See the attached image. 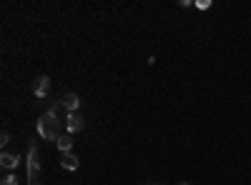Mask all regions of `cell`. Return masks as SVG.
Returning <instances> with one entry per match:
<instances>
[{"label":"cell","mask_w":251,"mask_h":185,"mask_svg":"<svg viewBox=\"0 0 251 185\" xmlns=\"http://www.w3.org/2000/svg\"><path fill=\"white\" fill-rule=\"evenodd\" d=\"M60 165L66 170H78V158L68 150V153H60Z\"/></svg>","instance_id":"obj_6"},{"label":"cell","mask_w":251,"mask_h":185,"mask_svg":"<svg viewBox=\"0 0 251 185\" xmlns=\"http://www.w3.org/2000/svg\"><path fill=\"white\" fill-rule=\"evenodd\" d=\"M3 185H18L15 175H5V178H3Z\"/></svg>","instance_id":"obj_9"},{"label":"cell","mask_w":251,"mask_h":185,"mask_svg":"<svg viewBox=\"0 0 251 185\" xmlns=\"http://www.w3.org/2000/svg\"><path fill=\"white\" fill-rule=\"evenodd\" d=\"M48 90H50V78H48V75H38V78H35V83H33V93H35V98H46Z\"/></svg>","instance_id":"obj_4"},{"label":"cell","mask_w":251,"mask_h":185,"mask_svg":"<svg viewBox=\"0 0 251 185\" xmlns=\"http://www.w3.org/2000/svg\"><path fill=\"white\" fill-rule=\"evenodd\" d=\"M10 143V135H8V130H3V135H0V145H8Z\"/></svg>","instance_id":"obj_10"},{"label":"cell","mask_w":251,"mask_h":185,"mask_svg":"<svg viewBox=\"0 0 251 185\" xmlns=\"http://www.w3.org/2000/svg\"><path fill=\"white\" fill-rule=\"evenodd\" d=\"M38 135L43 140H58L63 135V125H60L55 110H48V113L40 115V120H38Z\"/></svg>","instance_id":"obj_1"},{"label":"cell","mask_w":251,"mask_h":185,"mask_svg":"<svg viewBox=\"0 0 251 185\" xmlns=\"http://www.w3.org/2000/svg\"><path fill=\"white\" fill-rule=\"evenodd\" d=\"M158 185H161V183H158Z\"/></svg>","instance_id":"obj_12"},{"label":"cell","mask_w":251,"mask_h":185,"mask_svg":"<svg viewBox=\"0 0 251 185\" xmlns=\"http://www.w3.org/2000/svg\"><path fill=\"white\" fill-rule=\"evenodd\" d=\"M60 105L66 108L68 113H78V108H80V98H78L75 93H66V95H63V100H60Z\"/></svg>","instance_id":"obj_5"},{"label":"cell","mask_w":251,"mask_h":185,"mask_svg":"<svg viewBox=\"0 0 251 185\" xmlns=\"http://www.w3.org/2000/svg\"><path fill=\"white\" fill-rule=\"evenodd\" d=\"M38 175H40L38 150H35V140H30V148H28V180H30V185H38Z\"/></svg>","instance_id":"obj_2"},{"label":"cell","mask_w":251,"mask_h":185,"mask_svg":"<svg viewBox=\"0 0 251 185\" xmlns=\"http://www.w3.org/2000/svg\"><path fill=\"white\" fill-rule=\"evenodd\" d=\"M178 185H191V183H178Z\"/></svg>","instance_id":"obj_11"},{"label":"cell","mask_w":251,"mask_h":185,"mask_svg":"<svg viewBox=\"0 0 251 185\" xmlns=\"http://www.w3.org/2000/svg\"><path fill=\"white\" fill-rule=\"evenodd\" d=\"M0 165H3L5 170H15V168H18V155L3 153V155H0Z\"/></svg>","instance_id":"obj_8"},{"label":"cell","mask_w":251,"mask_h":185,"mask_svg":"<svg viewBox=\"0 0 251 185\" xmlns=\"http://www.w3.org/2000/svg\"><path fill=\"white\" fill-rule=\"evenodd\" d=\"M83 125H86V118L80 113H68V123H66V130L73 135V133H80Z\"/></svg>","instance_id":"obj_3"},{"label":"cell","mask_w":251,"mask_h":185,"mask_svg":"<svg viewBox=\"0 0 251 185\" xmlns=\"http://www.w3.org/2000/svg\"><path fill=\"white\" fill-rule=\"evenodd\" d=\"M55 145H58L60 153H68V150L73 148V135H71V133H63V135L55 140Z\"/></svg>","instance_id":"obj_7"}]
</instances>
